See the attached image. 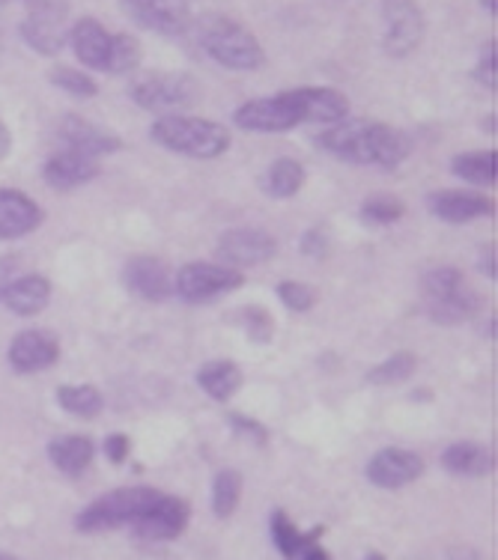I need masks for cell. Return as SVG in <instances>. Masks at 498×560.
Instances as JSON below:
<instances>
[{
	"instance_id": "obj_1",
	"label": "cell",
	"mask_w": 498,
	"mask_h": 560,
	"mask_svg": "<svg viewBox=\"0 0 498 560\" xmlns=\"http://www.w3.org/2000/svg\"><path fill=\"white\" fill-rule=\"evenodd\" d=\"M316 147L347 164L361 167H401L412 152V138L397 126L377 119H340L316 138Z\"/></svg>"
},
{
	"instance_id": "obj_2",
	"label": "cell",
	"mask_w": 498,
	"mask_h": 560,
	"mask_svg": "<svg viewBox=\"0 0 498 560\" xmlns=\"http://www.w3.org/2000/svg\"><path fill=\"white\" fill-rule=\"evenodd\" d=\"M192 24H195L197 45L218 66H224L230 72H257L266 66V51H263L260 39L236 19L209 12Z\"/></svg>"
},
{
	"instance_id": "obj_3",
	"label": "cell",
	"mask_w": 498,
	"mask_h": 560,
	"mask_svg": "<svg viewBox=\"0 0 498 560\" xmlns=\"http://www.w3.org/2000/svg\"><path fill=\"white\" fill-rule=\"evenodd\" d=\"M150 138L164 150L197 159V162H212L218 155L230 150V131L216 119L188 117V114H167L150 126Z\"/></svg>"
},
{
	"instance_id": "obj_4",
	"label": "cell",
	"mask_w": 498,
	"mask_h": 560,
	"mask_svg": "<svg viewBox=\"0 0 498 560\" xmlns=\"http://www.w3.org/2000/svg\"><path fill=\"white\" fill-rule=\"evenodd\" d=\"M159 498H162V492L152 489V486L114 489V492L96 498L93 504L78 513L76 530H81V534H102V530L131 528L135 522H141L152 506L159 504Z\"/></svg>"
},
{
	"instance_id": "obj_5",
	"label": "cell",
	"mask_w": 498,
	"mask_h": 560,
	"mask_svg": "<svg viewBox=\"0 0 498 560\" xmlns=\"http://www.w3.org/2000/svg\"><path fill=\"white\" fill-rule=\"evenodd\" d=\"M424 311L439 325H456L468 319L477 311V292L463 278V271L454 266H439L424 275Z\"/></svg>"
},
{
	"instance_id": "obj_6",
	"label": "cell",
	"mask_w": 498,
	"mask_h": 560,
	"mask_svg": "<svg viewBox=\"0 0 498 560\" xmlns=\"http://www.w3.org/2000/svg\"><path fill=\"white\" fill-rule=\"evenodd\" d=\"M129 96L138 108L167 117L197 105L200 86L185 72H147L138 81H131Z\"/></svg>"
},
{
	"instance_id": "obj_7",
	"label": "cell",
	"mask_w": 498,
	"mask_h": 560,
	"mask_svg": "<svg viewBox=\"0 0 498 560\" xmlns=\"http://www.w3.org/2000/svg\"><path fill=\"white\" fill-rule=\"evenodd\" d=\"M245 283V275L221 262H188L174 275V295L185 304H209L239 290Z\"/></svg>"
},
{
	"instance_id": "obj_8",
	"label": "cell",
	"mask_w": 498,
	"mask_h": 560,
	"mask_svg": "<svg viewBox=\"0 0 498 560\" xmlns=\"http://www.w3.org/2000/svg\"><path fill=\"white\" fill-rule=\"evenodd\" d=\"M427 22L415 0H382V48L394 60L409 57L424 43Z\"/></svg>"
},
{
	"instance_id": "obj_9",
	"label": "cell",
	"mask_w": 498,
	"mask_h": 560,
	"mask_svg": "<svg viewBox=\"0 0 498 560\" xmlns=\"http://www.w3.org/2000/svg\"><path fill=\"white\" fill-rule=\"evenodd\" d=\"M242 131H260V135H278V131H290L296 126H302V114L290 90H283L278 96L251 98L245 105H239L233 114Z\"/></svg>"
},
{
	"instance_id": "obj_10",
	"label": "cell",
	"mask_w": 498,
	"mask_h": 560,
	"mask_svg": "<svg viewBox=\"0 0 498 560\" xmlns=\"http://www.w3.org/2000/svg\"><path fill=\"white\" fill-rule=\"evenodd\" d=\"M119 10L138 27L162 36H183L195 22L188 0H119Z\"/></svg>"
},
{
	"instance_id": "obj_11",
	"label": "cell",
	"mask_w": 498,
	"mask_h": 560,
	"mask_svg": "<svg viewBox=\"0 0 498 560\" xmlns=\"http://www.w3.org/2000/svg\"><path fill=\"white\" fill-rule=\"evenodd\" d=\"M123 287L131 295H138L141 302H167L174 295V271L164 259L138 254V257L126 259V266H123Z\"/></svg>"
},
{
	"instance_id": "obj_12",
	"label": "cell",
	"mask_w": 498,
	"mask_h": 560,
	"mask_svg": "<svg viewBox=\"0 0 498 560\" xmlns=\"http://www.w3.org/2000/svg\"><path fill=\"white\" fill-rule=\"evenodd\" d=\"M278 242L257 226H239V230H228L224 236L218 238L216 254L221 257V266L230 269H251V266H260L266 259L275 257Z\"/></svg>"
},
{
	"instance_id": "obj_13",
	"label": "cell",
	"mask_w": 498,
	"mask_h": 560,
	"mask_svg": "<svg viewBox=\"0 0 498 560\" xmlns=\"http://www.w3.org/2000/svg\"><path fill=\"white\" fill-rule=\"evenodd\" d=\"M188 518H192L188 501L162 492L159 504L152 506L141 522L131 525V534L143 542H171V539L183 537L185 528H188Z\"/></svg>"
},
{
	"instance_id": "obj_14",
	"label": "cell",
	"mask_w": 498,
	"mask_h": 560,
	"mask_svg": "<svg viewBox=\"0 0 498 560\" xmlns=\"http://www.w3.org/2000/svg\"><path fill=\"white\" fill-rule=\"evenodd\" d=\"M10 366L22 376H31V373H43L48 366L57 364L60 358V343L51 331H43V328H27V331H19L12 337L10 343Z\"/></svg>"
},
{
	"instance_id": "obj_15",
	"label": "cell",
	"mask_w": 498,
	"mask_h": 560,
	"mask_svg": "<svg viewBox=\"0 0 498 560\" xmlns=\"http://www.w3.org/2000/svg\"><path fill=\"white\" fill-rule=\"evenodd\" d=\"M57 135L63 140L66 150H76L81 155H90V159H102V155H114V152L123 150V140L114 131L102 129V126L78 117V114H66L57 126Z\"/></svg>"
},
{
	"instance_id": "obj_16",
	"label": "cell",
	"mask_w": 498,
	"mask_h": 560,
	"mask_svg": "<svg viewBox=\"0 0 498 560\" xmlns=\"http://www.w3.org/2000/svg\"><path fill=\"white\" fill-rule=\"evenodd\" d=\"M364 475L380 489H403L424 475V459L418 453L403 451V447H385L370 459Z\"/></svg>"
},
{
	"instance_id": "obj_17",
	"label": "cell",
	"mask_w": 498,
	"mask_h": 560,
	"mask_svg": "<svg viewBox=\"0 0 498 560\" xmlns=\"http://www.w3.org/2000/svg\"><path fill=\"white\" fill-rule=\"evenodd\" d=\"M427 209L430 215L448 224H468L477 218H489L496 212V203L487 195L477 191H460V188H448V191H433L427 195Z\"/></svg>"
},
{
	"instance_id": "obj_18",
	"label": "cell",
	"mask_w": 498,
	"mask_h": 560,
	"mask_svg": "<svg viewBox=\"0 0 498 560\" xmlns=\"http://www.w3.org/2000/svg\"><path fill=\"white\" fill-rule=\"evenodd\" d=\"M102 173V164L99 159H90V155H81L76 150H60L55 152L43 167V179L55 191H72V188H81L96 179Z\"/></svg>"
},
{
	"instance_id": "obj_19",
	"label": "cell",
	"mask_w": 498,
	"mask_h": 560,
	"mask_svg": "<svg viewBox=\"0 0 498 560\" xmlns=\"http://www.w3.org/2000/svg\"><path fill=\"white\" fill-rule=\"evenodd\" d=\"M302 114V122H325L335 126L349 117V98L332 86H296L290 90Z\"/></svg>"
},
{
	"instance_id": "obj_20",
	"label": "cell",
	"mask_w": 498,
	"mask_h": 560,
	"mask_svg": "<svg viewBox=\"0 0 498 560\" xmlns=\"http://www.w3.org/2000/svg\"><path fill=\"white\" fill-rule=\"evenodd\" d=\"M43 224L39 203L15 188H0V238H24Z\"/></svg>"
},
{
	"instance_id": "obj_21",
	"label": "cell",
	"mask_w": 498,
	"mask_h": 560,
	"mask_svg": "<svg viewBox=\"0 0 498 560\" xmlns=\"http://www.w3.org/2000/svg\"><path fill=\"white\" fill-rule=\"evenodd\" d=\"M111 36L114 33L105 31V24L96 22L93 15H84L69 27V45H72L76 57L81 60V66L96 69V72H105V66H108Z\"/></svg>"
},
{
	"instance_id": "obj_22",
	"label": "cell",
	"mask_w": 498,
	"mask_h": 560,
	"mask_svg": "<svg viewBox=\"0 0 498 560\" xmlns=\"http://www.w3.org/2000/svg\"><path fill=\"white\" fill-rule=\"evenodd\" d=\"M0 302L7 304V311H12L15 316H24V319L36 316L51 302V280L45 278V275H19L7 287Z\"/></svg>"
},
{
	"instance_id": "obj_23",
	"label": "cell",
	"mask_w": 498,
	"mask_h": 560,
	"mask_svg": "<svg viewBox=\"0 0 498 560\" xmlns=\"http://www.w3.org/2000/svg\"><path fill=\"white\" fill-rule=\"evenodd\" d=\"M442 468L454 477H487L496 471V453L480 442H454L444 447Z\"/></svg>"
},
{
	"instance_id": "obj_24",
	"label": "cell",
	"mask_w": 498,
	"mask_h": 560,
	"mask_svg": "<svg viewBox=\"0 0 498 560\" xmlns=\"http://www.w3.org/2000/svg\"><path fill=\"white\" fill-rule=\"evenodd\" d=\"M96 444L90 435H60L48 442V459L66 477H81L93 465Z\"/></svg>"
},
{
	"instance_id": "obj_25",
	"label": "cell",
	"mask_w": 498,
	"mask_h": 560,
	"mask_svg": "<svg viewBox=\"0 0 498 560\" xmlns=\"http://www.w3.org/2000/svg\"><path fill=\"white\" fill-rule=\"evenodd\" d=\"M269 534H271V542H275V549L281 551L283 560H296L299 558V551L308 546V542H314L325 534L323 525H316L311 528L308 534L304 530L296 528V522L283 510H275L269 516Z\"/></svg>"
},
{
	"instance_id": "obj_26",
	"label": "cell",
	"mask_w": 498,
	"mask_h": 560,
	"mask_svg": "<svg viewBox=\"0 0 498 560\" xmlns=\"http://www.w3.org/2000/svg\"><path fill=\"white\" fill-rule=\"evenodd\" d=\"M19 33H22L24 45L43 57H57L66 48V43H69V24L24 19V22L19 24Z\"/></svg>"
},
{
	"instance_id": "obj_27",
	"label": "cell",
	"mask_w": 498,
	"mask_h": 560,
	"mask_svg": "<svg viewBox=\"0 0 498 560\" xmlns=\"http://www.w3.org/2000/svg\"><path fill=\"white\" fill-rule=\"evenodd\" d=\"M197 385L216 402H228L242 388V370L233 361H209L197 370Z\"/></svg>"
},
{
	"instance_id": "obj_28",
	"label": "cell",
	"mask_w": 498,
	"mask_h": 560,
	"mask_svg": "<svg viewBox=\"0 0 498 560\" xmlns=\"http://www.w3.org/2000/svg\"><path fill=\"white\" fill-rule=\"evenodd\" d=\"M304 173L302 162L296 159H278V162L269 164V171L263 173V191L275 200H290L304 188Z\"/></svg>"
},
{
	"instance_id": "obj_29",
	"label": "cell",
	"mask_w": 498,
	"mask_h": 560,
	"mask_svg": "<svg viewBox=\"0 0 498 560\" xmlns=\"http://www.w3.org/2000/svg\"><path fill=\"white\" fill-rule=\"evenodd\" d=\"M451 173L463 183L475 185V188H489L496 185V150H477V152H460L451 162Z\"/></svg>"
},
{
	"instance_id": "obj_30",
	"label": "cell",
	"mask_w": 498,
	"mask_h": 560,
	"mask_svg": "<svg viewBox=\"0 0 498 560\" xmlns=\"http://www.w3.org/2000/svg\"><path fill=\"white\" fill-rule=\"evenodd\" d=\"M55 397L60 409L81 420L99 418L102 409H105V399H102L99 388H93V385H60Z\"/></svg>"
},
{
	"instance_id": "obj_31",
	"label": "cell",
	"mask_w": 498,
	"mask_h": 560,
	"mask_svg": "<svg viewBox=\"0 0 498 560\" xmlns=\"http://www.w3.org/2000/svg\"><path fill=\"white\" fill-rule=\"evenodd\" d=\"M141 60L143 48L138 36H131V33H114V36H111V51L105 72H111V75H129V72H135V69L141 66Z\"/></svg>"
},
{
	"instance_id": "obj_32",
	"label": "cell",
	"mask_w": 498,
	"mask_h": 560,
	"mask_svg": "<svg viewBox=\"0 0 498 560\" xmlns=\"http://www.w3.org/2000/svg\"><path fill=\"white\" fill-rule=\"evenodd\" d=\"M242 501V475L236 468H221L212 480V513L218 518H230Z\"/></svg>"
},
{
	"instance_id": "obj_33",
	"label": "cell",
	"mask_w": 498,
	"mask_h": 560,
	"mask_svg": "<svg viewBox=\"0 0 498 560\" xmlns=\"http://www.w3.org/2000/svg\"><path fill=\"white\" fill-rule=\"evenodd\" d=\"M415 366H418L415 355L403 349V352H394L382 364L368 370V382L370 385H401V382H406L415 373Z\"/></svg>"
},
{
	"instance_id": "obj_34",
	"label": "cell",
	"mask_w": 498,
	"mask_h": 560,
	"mask_svg": "<svg viewBox=\"0 0 498 560\" xmlns=\"http://www.w3.org/2000/svg\"><path fill=\"white\" fill-rule=\"evenodd\" d=\"M48 81L57 86V90H63L69 96L76 98H93L99 93V84L88 72H81L76 66H55L51 72H48Z\"/></svg>"
},
{
	"instance_id": "obj_35",
	"label": "cell",
	"mask_w": 498,
	"mask_h": 560,
	"mask_svg": "<svg viewBox=\"0 0 498 560\" xmlns=\"http://www.w3.org/2000/svg\"><path fill=\"white\" fill-rule=\"evenodd\" d=\"M403 215H406V206H403V200H397V197L377 195L361 203V221L368 226L397 224Z\"/></svg>"
},
{
	"instance_id": "obj_36",
	"label": "cell",
	"mask_w": 498,
	"mask_h": 560,
	"mask_svg": "<svg viewBox=\"0 0 498 560\" xmlns=\"http://www.w3.org/2000/svg\"><path fill=\"white\" fill-rule=\"evenodd\" d=\"M236 323L245 328V335L254 340V343H269L275 337V319L266 307H245V311L236 313Z\"/></svg>"
},
{
	"instance_id": "obj_37",
	"label": "cell",
	"mask_w": 498,
	"mask_h": 560,
	"mask_svg": "<svg viewBox=\"0 0 498 560\" xmlns=\"http://www.w3.org/2000/svg\"><path fill=\"white\" fill-rule=\"evenodd\" d=\"M278 299L287 311L308 313L316 304V290L308 283H299V280H283V283H278Z\"/></svg>"
},
{
	"instance_id": "obj_38",
	"label": "cell",
	"mask_w": 498,
	"mask_h": 560,
	"mask_svg": "<svg viewBox=\"0 0 498 560\" xmlns=\"http://www.w3.org/2000/svg\"><path fill=\"white\" fill-rule=\"evenodd\" d=\"M24 10H27V19L69 24L72 0H24Z\"/></svg>"
},
{
	"instance_id": "obj_39",
	"label": "cell",
	"mask_w": 498,
	"mask_h": 560,
	"mask_svg": "<svg viewBox=\"0 0 498 560\" xmlns=\"http://www.w3.org/2000/svg\"><path fill=\"white\" fill-rule=\"evenodd\" d=\"M496 39H489L484 48H480V57H477L475 66V81L487 90H496Z\"/></svg>"
},
{
	"instance_id": "obj_40",
	"label": "cell",
	"mask_w": 498,
	"mask_h": 560,
	"mask_svg": "<svg viewBox=\"0 0 498 560\" xmlns=\"http://www.w3.org/2000/svg\"><path fill=\"white\" fill-rule=\"evenodd\" d=\"M302 254L311 259H323L328 257V248H332V242H328V233H325L323 226H311L308 233L302 236Z\"/></svg>"
},
{
	"instance_id": "obj_41",
	"label": "cell",
	"mask_w": 498,
	"mask_h": 560,
	"mask_svg": "<svg viewBox=\"0 0 498 560\" xmlns=\"http://www.w3.org/2000/svg\"><path fill=\"white\" fill-rule=\"evenodd\" d=\"M230 427H233L236 432H242V435H248L251 442L260 444V447L269 442V430L263 427L260 420L245 418V415H230Z\"/></svg>"
},
{
	"instance_id": "obj_42",
	"label": "cell",
	"mask_w": 498,
	"mask_h": 560,
	"mask_svg": "<svg viewBox=\"0 0 498 560\" xmlns=\"http://www.w3.org/2000/svg\"><path fill=\"white\" fill-rule=\"evenodd\" d=\"M131 453V442L129 435H123V432H111L108 439H105V456H108V463L123 465L129 459Z\"/></svg>"
},
{
	"instance_id": "obj_43",
	"label": "cell",
	"mask_w": 498,
	"mask_h": 560,
	"mask_svg": "<svg viewBox=\"0 0 498 560\" xmlns=\"http://www.w3.org/2000/svg\"><path fill=\"white\" fill-rule=\"evenodd\" d=\"M19 271H22V257H19V254L0 257V299H3V292H7V287H10L12 280L19 278Z\"/></svg>"
},
{
	"instance_id": "obj_44",
	"label": "cell",
	"mask_w": 498,
	"mask_h": 560,
	"mask_svg": "<svg viewBox=\"0 0 498 560\" xmlns=\"http://www.w3.org/2000/svg\"><path fill=\"white\" fill-rule=\"evenodd\" d=\"M480 271H484L489 280L498 278V271H496V242H489L487 248L480 250Z\"/></svg>"
},
{
	"instance_id": "obj_45",
	"label": "cell",
	"mask_w": 498,
	"mask_h": 560,
	"mask_svg": "<svg viewBox=\"0 0 498 560\" xmlns=\"http://www.w3.org/2000/svg\"><path fill=\"white\" fill-rule=\"evenodd\" d=\"M296 560H332V555L320 546V539H314V542H308V546L299 551V558Z\"/></svg>"
},
{
	"instance_id": "obj_46",
	"label": "cell",
	"mask_w": 498,
	"mask_h": 560,
	"mask_svg": "<svg viewBox=\"0 0 498 560\" xmlns=\"http://www.w3.org/2000/svg\"><path fill=\"white\" fill-rule=\"evenodd\" d=\"M10 150H12V131H10V126L0 119V162L10 155Z\"/></svg>"
},
{
	"instance_id": "obj_47",
	"label": "cell",
	"mask_w": 498,
	"mask_h": 560,
	"mask_svg": "<svg viewBox=\"0 0 498 560\" xmlns=\"http://www.w3.org/2000/svg\"><path fill=\"white\" fill-rule=\"evenodd\" d=\"M480 7L489 12V15H496L498 12V0H480Z\"/></svg>"
},
{
	"instance_id": "obj_48",
	"label": "cell",
	"mask_w": 498,
	"mask_h": 560,
	"mask_svg": "<svg viewBox=\"0 0 498 560\" xmlns=\"http://www.w3.org/2000/svg\"><path fill=\"white\" fill-rule=\"evenodd\" d=\"M364 560H385V558H382L380 551H370V555H368V558H364Z\"/></svg>"
},
{
	"instance_id": "obj_49",
	"label": "cell",
	"mask_w": 498,
	"mask_h": 560,
	"mask_svg": "<svg viewBox=\"0 0 498 560\" xmlns=\"http://www.w3.org/2000/svg\"><path fill=\"white\" fill-rule=\"evenodd\" d=\"M0 51H3V24H0Z\"/></svg>"
},
{
	"instance_id": "obj_50",
	"label": "cell",
	"mask_w": 498,
	"mask_h": 560,
	"mask_svg": "<svg viewBox=\"0 0 498 560\" xmlns=\"http://www.w3.org/2000/svg\"><path fill=\"white\" fill-rule=\"evenodd\" d=\"M7 3H12V0H0V10H3V7H7Z\"/></svg>"
},
{
	"instance_id": "obj_51",
	"label": "cell",
	"mask_w": 498,
	"mask_h": 560,
	"mask_svg": "<svg viewBox=\"0 0 498 560\" xmlns=\"http://www.w3.org/2000/svg\"><path fill=\"white\" fill-rule=\"evenodd\" d=\"M0 560H15V558H10V555H0Z\"/></svg>"
}]
</instances>
